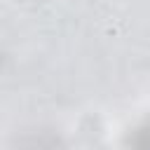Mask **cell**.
Here are the masks:
<instances>
[{
  "mask_svg": "<svg viewBox=\"0 0 150 150\" xmlns=\"http://www.w3.org/2000/svg\"><path fill=\"white\" fill-rule=\"evenodd\" d=\"M134 150H150V124L143 127L134 141Z\"/></svg>",
  "mask_w": 150,
  "mask_h": 150,
  "instance_id": "cell-1",
  "label": "cell"
}]
</instances>
